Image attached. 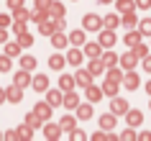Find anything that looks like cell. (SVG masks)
<instances>
[{"label": "cell", "instance_id": "obj_1", "mask_svg": "<svg viewBox=\"0 0 151 141\" xmlns=\"http://www.w3.org/2000/svg\"><path fill=\"white\" fill-rule=\"evenodd\" d=\"M82 26H85V31H100L103 28V18H97V16H92V13H87L85 16V21H82Z\"/></svg>", "mask_w": 151, "mask_h": 141}, {"label": "cell", "instance_id": "obj_2", "mask_svg": "<svg viewBox=\"0 0 151 141\" xmlns=\"http://www.w3.org/2000/svg\"><path fill=\"white\" fill-rule=\"evenodd\" d=\"M5 98H8V103H13V105L21 103V100H23V87H18L16 82H13V85L5 90Z\"/></svg>", "mask_w": 151, "mask_h": 141}, {"label": "cell", "instance_id": "obj_3", "mask_svg": "<svg viewBox=\"0 0 151 141\" xmlns=\"http://www.w3.org/2000/svg\"><path fill=\"white\" fill-rule=\"evenodd\" d=\"M110 110L115 113V116H126V113H128V103L123 100V98H118V95H115V98L110 100Z\"/></svg>", "mask_w": 151, "mask_h": 141}, {"label": "cell", "instance_id": "obj_4", "mask_svg": "<svg viewBox=\"0 0 151 141\" xmlns=\"http://www.w3.org/2000/svg\"><path fill=\"white\" fill-rule=\"evenodd\" d=\"M85 56H90V59H97V56H103V44H100V41L85 44Z\"/></svg>", "mask_w": 151, "mask_h": 141}, {"label": "cell", "instance_id": "obj_5", "mask_svg": "<svg viewBox=\"0 0 151 141\" xmlns=\"http://www.w3.org/2000/svg\"><path fill=\"white\" fill-rule=\"evenodd\" d=\"M92 77H95V74H92L90 69H80L77 74H74V80H77V85H80V87H90V85H92Z\"/></svg>", "mask_w": 151, "mask_h": 141}, {"label": "cell", "instance_id": "obj_6", "mask_svg": "<svg viewBox=\"0 0 151 141\" xmlns=\"http://www.w3.org/2000/svg\"><path fill=\"white\" fill-rule=\"evenodd\" d=\"M120 87V80H113V77H105V85H103V93L110 95V98H115V93H118Z\"/></svg>", "mask_w": 151, "mask_h": 141}, {"label": "cell", "instance_id": "obj_7", "mask_svg": "<svg viewBox=\"0 0 151 141\" xmlns=\"http://www.w3.org/2000/svg\"><path fill=\"white\" fill-rule=\"evenodd\" d=\"M46 100L51 103L54 108H56V105H64V90H62V87H59V90H49V93H46Z\"/></svg>", "mask_w": 151, "mask_h": 141}, {"label": "cell", "instance_id": "obj_8", "mask_svg": "<svg viewBox=\"0 0 151 141\" xmlns=\"http://www.w3.org/2000/svg\"><path fill=\"white\" fill-rule=\"evenodd\" d=\"M136 62H138V56H136V51H133V49H131L128 54H123V56H120V67H123V69H133V67H136Z\"/></svg>", "mask_w": 151, "mask_h": 141}, {"label": "cell", "instance_id": "obj_9", "mask_svg": "<svg viewBox=\"0 0 151 141\" xmlns=\"http://www.w3.org/2000/svg\"><path fill=\"white\" fill-rule=\"evenodd\" d=\"M103 87H95V85H90V87H85V98H87L90 103H97L100 98H103Z\"/></svg>", "mask_w": 151, "mask_h": 141}, {"label": "cell", "instance_id": "obj_10", "mask_svg": "<svg viewBox=\"0 0 151 141\" xmlns=\"http://www.w3.org/2000/svg\"><path fill=\"white\" fill-rule=\"evenodd\" d=\"M100 44H103V49H110L113 44H115V31H113V28H105V31L100 33Z\"/></svg>", "mask_w": 151, "mask_h": 141}, {"label": "cell", "instance_id": "obj_11", "mask_svg": "<svg viewBox=\"0 0 151 141\" xmlns=\"http://www.w3.org/2000/svg\"><path fill=\"white\" fill-rule=\"evenodd\" d=\"M123 85H126L128 90H136V87H138V74H136L133 69H126V74H123Z\"/></svg>", "mask_w": 151, "mask_h": 141}, {"label": "cell", "instance_id": "obj_12", "mask_svg": "<svg viewBox=\"0 0 151 141\" xmlns=\"http://www.w3.org/2000/svg\"><path fill=\"white\" fill-rule=\"evenodd\" d=\"M64 105L72 108V110H77V105H80V95L74 93V90H67V93H64Z\"/></svg>", "mask_w": 151, "mask_h": 141}, {"label": "cell", "instance_id": "obj_13", "mask_svg": "<svg viewBox=\"0 0 151 141\" xmlns=\"http://www.w3.org/2000/svg\"><path fill=\"white\" fill-rule=\"evenodd\" d=\"M44 136H46V139H59V136H62V126L59 123H46L44 126Z\"/></svg>", "mask_w": 151, "mask_h": 141}, {"label": "cell", "instance_id": "obj_14", "mask_svg": "<svg viewBox=\"0 0 151 141\" xmlns=\"http://www.w3.org/2000/svg\"><path fill=\"white\" fill-rule=\"evenodd\" d=\"M100 128H105V131H113L115 128V113H105V116H100Z\"/></svg>", "mask_w": 151, "mask_h": 141}, {"label": "cell", "instance_id": "obj_15", "mask_svg": "<svg viewBox=\"0 0 151 141\" xmlns=\"http://www.w3.org/2000/svg\"><path fill=\"white\" fill-rule=\"evenodd\" d=\"M87 69L92 72V74H103V72L108 69V67H105V62H103V59H100V56H97V59H90Z\"/></svg>", "mask_w": 151, "mask_h": 141}, {"label": "cell", "instance_id": "obj_16", "mask_svg": "<svg viewBox=\"0 0 151 141\" xmlns=\"http://www.w3.org/2000/svg\"><path fill=\"white\" fill-rule=\"evenodd\" d=\"M26 123H28V126L33 128V131H36V128H41V126H44V118H41L39 113H36V110H31V113L26 116Z\"/></svg>", "mask_w": 151, "mask_h": 141}, {"label": "cell", "instance_id": "obj_17", "mask_svg": "<svg viewBox=\"0 0 151 141\" xmlns=\"http://www.w3.org/2000/svg\"><path fill=\"white\" fill-rule=\"evenodd\" d=\"M18 87H26V85H31L33 80H31V74H28V69H21V72H16V80H13Z\"/></svg>", "mask_w": 151, "mask_h": 141}, {"label": "cell", "instance_id": "obj_18", "mask_svg": "<svg viewBox=\"0 0 151 141\" xmlns=\"http://www.w3.org/2000/svg\"><path fill=\"white\" fill-rule=\"evenodd\" d=\"M51 108H54V105H51L49 100H44V103H36V108H33V110H36L41 118H51Z\"/></svg>", "mask_w": 151, "mask_h": 141}, {"label": "cell", "instance_id": "obj_19", "mask_svg": "<svg viewBox=\"0 0 151 141\" xmlns=\"http://www.w3.org/2000/svg\"><path fill=\"white\" fill-rule=\"evenodd\" d=\"M51 44H54V49H64L67 44H69V36H64L62 31H54V36H51Z\"/></svg>", "mask_w": 151, "mask_h": 141}, {"label": "cell", "instance_id": "obj_20", "mask_svg": "<svg viewBox=\"0 0 151 141\" xmlns=\"http://www.w3.org/2000/svg\"><path fill=\"white\" fill-rule=\"evenodd\" d=\"M31 85H33V90H39V93H44V90L49 87V77H46V74H36Z\"/></svg>", "mask_w": 151, "mask_h": 141}, {"label": "cell", "instance_id": "obj_21", "mask_svg": "<svg viewBox=\"0 0 151 141\" xmlns=\"http://www.w3.org/2000/svg\"><path fill=\"white\" fill-rule=\"evenodd\" d=\"M82 56H85V54H82L80 49H69V54H67V62L74 64V67H80V64H82Z\"/></svg>", "mask_w": 151, "mask_h": 141}, {"label": "cell", "instance_id": "obj_22", "mask_svg": "<svg viewBox=\"0 0 151 141\" xmlns=\"http://www.w3.org/2000/svg\"><path fill=\"white\" fill-rule=\"evenodd\" d=\"M69 44H74V46H85V31H72L69 33Z\"/></svg>", "mask_w": 151, "mask_h": 141}, {"label": "cell", "instance_id": "obj_23", "mask_svg": "<svg viewBox=\"0 0 151 141\" xmlns=\"http://www.w3.org/2000/svg\"><path fill=\"white\" fill-rule=\"evenodd\" d=\"M126 116H128V126H141V121H143L141 110H128Z\"/></svg>", "mask_w": 151, "mask_h": 141}, {"label": "cell", "instance_id": "obj_24", "mask_svg": "<svg viewBox=\"0 0 151 141\" xmlns=\"http://www.w3.org/2000/svg\"><path fill=\"white\" fill-rule=\"evenodd\" d=\"M74 85H77V80H74V77H69V74H62V80H59V87H62L64 93H67V90H74Z\"/></svg>", "mask_w": 151, "mask_h": 141}, {"label": "cell", "instance_id": "obj_25", "mask_svg": "<svg viewBox=\"0 0 151 141\" xmlns=\"http://www.w3.org/2000/svg\"><path fill=\"white\" fill-rule=\"evenodd\" d=\"M141 36H143L141 31H133V28H131V31L126 33V44L128 46H136V44H141Z\"/></svg>", "mask_w": 151, "mask_h": 141}, {"label": "cell", "instance_id": "obj_26", "mask_svg": "<svg viewBox=\"0 0 151 141\" xmlns=\"http://www.w3.org/2000/svg\"><path fill=\"white\" fill-rule=\"evenodd\" d=\"M77 116L80 118H92V105L90 103H80L77 105Z\"/></svg>", "mask_w": 151, "mask_h": 141}, {"label": "cell", "instance_id": "obj_27", "mask_svg": "<svg viewBox=\"0 0 151 141\" xmlns=\"http://www.w3.org/2000/svg\"><path fill=\"white\" fill-rule=\"evenodd\" d=\"M115 5H118L120 13H131V10H136V3H133V0H118Z\"/></svg>", "mask_w": 151, "mask_h": 141}, {"label": "cell", "instance_id": "obj_28", "mask_svg": "<svg viewBox=\"0 0 151 141\" xmlns=\"http://www.w3.org/2000/svg\"><path fill=\"white\" fill-rule=\"evenodd\" d=\"M49 16H51V18H64V5H62V3H51Z\"/></svg>", "mask_w": 151, "mask_h": 141}, {"label": "cell", "instance_id": "obj_29", "mask_svg": "<svg viewBox=\"0 0 151 141\" xmlns=\"http://www.w3.org/2000/svg\"><path fill=\"white\" fill-rule=\"evenodd\" d=\"M21 49H23L21 44H16V41H8V44H5V54H8V56H18V54H21Z\"/></svg>", "mask_w": 151, "mask_h": 141}, {"label": "cell", "instance_id": "obj_30", "mask_svg": "<svg viewBox=\"0 0 151 141\" xmlns=\"http://www.w3.org/2000/svg\"><path fill=\"white\" fill-rule=\"evenodd\" d=\"M64 64H67V59H64V56H59V54H54L51 59H49V67H51V69H62Z\"/></svg>", "mask_w": 151, "mask_h": 141}, {"label": "cell", "instance_id": "obj_31", "mask_svg": "<svg viewBox=\"0 0 151 141\" xmlns=\"http://www.w3.org/2000/svg\"><path fill=\"white\" fill-rule=\"evenodd\" d=\"M36 67V56H21V69H28L31 72Z\"/></svg>", "mask_w": 151, "mask_h": 141}, {"label": "cell", "instance_id": "obj_32", "mask_svg": "<svg viewBox=\"0 0 151 141\" xmlns=\"http://www.w3.org/2000/svg\"><path fill=\"white\" fill-rule=\"evenodd\" d=\"M16 131H18V139H31V136H33V128L28 123H23L21 128H16Z\"/></svg>", "mask_w": 151, "mask_h": 141}, {"label": "cell", "instance_id": "obj_33", "mask_svg": "<svg viewBox=\"0 0 151 141\" xmlns=\"http://www.w3.org/2000/svg\"><path fill=\"white\" fill-rule=\"evenodd\" d=\"M103 23H105V28H113V31H115V28L120 26V18L115 16V13H113V16H108V18H105Z\"/></svg>", "mask_w": 151, "mask_h": 141}, {"label": "cell", "instance_id": "obj_34", "mask_svg": "<svg viewBox=\"0 0 151 141\" xmlns=\"http://www.w3.org/2000/svg\"><path fill=\"white\" fill-rule=\"evenodd\" d=\"M100 59L105 62V67H115V64H118V56L113 54V51H105V54L100 56Z\"/></svg>", "mask_w": 151, "mask_h": 141}, {"label": "cell", "instance_id": "obj_35", "mask_svg": "<svg viewBox=\"0 0 151 141\" xmlns=\"http://www.w3.org/2000/svg\"><path fill=\"white\" fill-rule=\"evenodd\" d=\"M13 18H16V21H28V18H31V13H28V10H23V8H16V10H13Z\"/></svg>", "mask_w": 151, "mask_h": 141}, {"label": "cell", "instance_id": "obj_36", "mask_svg": "<svg viewBox=\"0 0 151 141\" xmlns=\"http://www.w3.org/2000/svg\"><path fill=\"white\" fill-rule=\"evenodd\" d=\"M59 126H62V131H72V128H74V118H72V116H64Z\"/></svg>", "mask_w": 151, "mask_h": 141}, {"label": "cell", "instance_id": "obj_37", "mask_svg": "<svg viewBox=\"0 0 151 141\" xmlns=\"http://www.w3.org/2000/svg\"><path fill=\"white\" fill-rule=\"evenodd\" d=\"M18 44H21V46H31V44H33V36H31V33H21V39H18Z\"/></svg>", "mask_w": 151, "mask_h": 141}, {"label": "cell", "instance_id": "obj_38", "mask_svg": "<svg viewBox=\"0 0 151 141\" xmlns=\"http://www.w3.org/2000/svg\"><path fill=\"white\" fill-rule=\"evenodd\" d=\"M123 16H126V18H123V23H126L128 28H133V26H136V13L131 10V13H123Z\"/></svg>", "mask_w": 151, "mask_h": 141}, {"label": "cell", "instance_id": "obj_39", "mask_svg": "<svg viewBox=\"0 0 151 141\" xmlns=\"http://www.w3.org/2000/svg\"><path fill=\"white\" fill-rule=\"evenodd\" d=\"M13 31L21 36V33H26V21H13Z\"/></svg>", "mask_w": 151, "mask_h": 141}, {"label": "cell", "instance_id": "obj_40", "mask_svg": "<svg viewBox=\"0 0 151 141\" xmlns=\"http://www.w3.org/2000/svg\"><path fill=\"white\" fill-rule=\"evenodd\" d=\"M10 69V56L5 54V56H0V72H8Z\"/></svg>", "mask_w": 151, "mask_h": 141}, {"label": "cell", "instance_id": "obj_41", "mask_svg": "<svg viewBox=\"0 0 151 141\" xmlns=\"http://www.w3.org/2000/svg\"><path fill=\"white\" fill-rule=\"evenodd\" d=\"M141 33H146V36H151V18H146V21H141Z\"/></svg>", "mask_w": 151, "mask_h": 141}, {"label": "cell", "instance_id": "obj_42", "mask_svg": "<svg viewBox=\"0 0 151 141\" xmlns=\"http://www.w3.org/2000/svg\"><path fill=\"white\" fill-rule=\"evenodd\" d=\"M120 139H126V141H131V139H136V131H133V126H131V128H126V131L120 133Z\"/></svg>", "mask_w": 151, "mask_h": 141}, {"label": "cell", "instance_id": "obj_43", "mask_svg": "<svg viewBox=\"0 0 151 141\" xmlns=\"http://www.w3.org/2000/svg\"><path fill=\"white\" fill-rule=\"evenodd\" d=\"M131 49L136 51V56H146V51H149V49L143 46V44H136V46H131Z\"/></svg>", "mask_w": 151, "mask_h": 141}, {"label": "cell", "instance_id": "obj_44", "mask_svg": "<svg viewBox=\"0 0 151 141\" xmlns=\"http://www.w3.org/2000/svg\"><path fill=\"white\" fill-rule=\"evenodd\" d=\"M92 139H95V141H108V139H115V136H108V133H105V128H103V131H97Z\"/></svg>", "mask_w": 151, "mask_h": 141}, {"label": "cell", "instance_id": "obj_45", "mask_svg": "<svg viewBox=\"0 0 151 141\" xmlns=\"http://www.w3.org/2000/svg\"><path fill=\"white\" fill-rule=\"evenodd\" d=\"M51 3H54V0H36L39 10H49V8H51Z\"/></svg>", "mask_w": 151, "mask_h": 141}, {"label": "cell", "instance_id": "obj_46", "mask_svg": "<svg viewBox=\"0 0 151 141\" xmlns=\"http://www.w3.org/2000/svg\"><path fill=\"white\" fill-rule=\"evenodd\" d=\"M69 136H72V139H77V141H82V139H85V133H82L80 128H72V131H69Z\"/></svg>", "mask_w": 151, "mask_h": 141}, {"label": "cell", "instance_id": "obj_47", "mask_svg": "<svg viewBox=\"0 0 151 141\" xmlns=\"http://www.w3.org/2000/svg\"><path fill=\"white\" fill-rule=\"evenodd\" d=\"M8 5L16 10V8H21V5H23V0H8Z\"/></svg>", "mask_w": 151, "mask_h": 141}, {"label": "cell", "instance_id": "obj_48", "mask_svg": "<svg viewBox=\"0 0 151 141\" xmlns=\"http://www.w3.org/2000/svg\"><path fill=\"white\" fill-rule=\"evenodd\" d=\"M138 8H151V0H136Z\"/></svg>", "mask_w": 151, "mask_h": 141}, {"label": "cell", "instance_id": "obj_49", "mask_svg": "<svg viewBox=\"0 0 151 141\" xmlns=\"http://www.w3.org/2000/svg\"><path fill=\"white\" fill-rule=\"evenodd\" d=\"M10 23V16H5V13H3V16H0V26H3V28H5V26Z\"/></svg>", "mask_w": 151, "mask_h": 141}, {"label": "cell", "instance_id": "obj_50", "mask_svg": "<svg viewBox=\"0 0 151 141\" xmlns=\"http://www.w3.org/2000/svg\"><path fill=\"white\" fill-rule=\"evenodd\" d=\"M143 69L151 72V56H146V59H143Z\"/></svg>", "mask_w": 151, "mask_h": 141}, {"label": "cell", "instance_id": "obj_51", "mask_svg": "<svg viewBox=\"0 0 151 141\" xmlns=\"http://www.w3.org/2000/svg\"><path fill=\"white\" fill-rule=\"evenodd\" d=\"M138 139H141V141H151V133H149V131H143L141 136H138Z\"/></svg>", "mask_w": 151, "mask_h": 141}, {"label": "cell", "instance_id": "obj_52", "mask_svg": "<svg viewBox=\"0 0 151 141\" xmlns=\"http://www.w3.org/2000/svg\"><path fill=\"white\" fill-rule=\"evenodd\" d=\"M0 41H8V33H5V28L0 26Z\"/></svg>", "mask_w": 151, "mask_h": 141}, {"label": "cell", "instance_id": "obj_53", "mask_svg": "<svg viewBox=\"0 0 151 141\" xmlns=\"http://www.w3.org/2000/svg\"><path fill=\"white\" fill-rule=\"evenodd\" d=\"M3 100H8V98H5V90H0V103Z\"/></svg>", "mask_w": 151, "mask_h": 141}, {"label": "cell", "instance_id": "obj_54", "mask_svg": "<svg viewBox=\"0 0 151 141\" xmlns=\"http://www.w3.org/2000/svg\"><path fill=\"white\" fill-rule=\"evenodd\" d=\"M146 93H149V95H151V82H149V85H146Z\"/></svg>", "mask_w": 151, "mask_h": 141}, {"label": "cell", "instance_id": "obj_55", "mask_svg": "<svg viewBox=\"0 0 151 141\" xmlns=\"http://www.w3.org/2000/svg\"><path fill=\"white\" fill-rule=\"evenodd\" d=\"M100 3H110V0H100Z\"/></svg>", "mask_w": 151, "mask_h": 141}, {"label": "cell", "instance_id": "obj_56", "mask_svg": "<svg viewBox=\"0 0 151 141\" xmlns=\"http://www.w3.org/2000/svg\"><path fill=\"white\" fill-rule=\"evenodd\" d=\"M74 3H77V0H74Z\"/></svg>", "mask_w": 151, "mask_h": 141}, {"label": "cell", "instance_id": "obj_57", "mask_svg": "<svg viewBox=\"0 0 151 141\" xmlns=\"http://www.w3.org/2000/svg\"><path fill=\"white\" fill-rule=\"evenodd\" d=\"M149 105H151V103H149Z\"/></svg>", "mask_w": 151, "mask_h": 141}]
</instances>
